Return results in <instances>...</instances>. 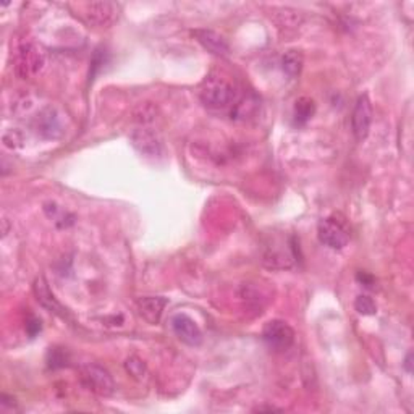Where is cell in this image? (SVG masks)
Instances as JSON below:
<instances>
[{"instance_id": "cell-1", "label": "cell", "mask_w": 414, "mask_h": 414, "mask_svg": "<svg viewBox=\"0 0 414 414\" xmlns=\"http://www.w3.org/2000/svg\"><path fill=\"white\" fill-rule=\"evenodd\" d=\"M201 102L209 109L224 110L238 102V91L229 79L212 73L204 79L200 89Z\"/></svg>"}, {"instance_id": "cell-2", "label": "cell", "mask_w": 414, "mask_h": 414, "mask_svg": "<svg viewBox=\"0 0 414 414\" xmlns=\"http://www.w3.org/2000/svg\"><path fill=\"white\" fill-rule=\"evenodd\" d=\"M45 50L36 42H25L18 47L15 62L16 75L23 79H30L39 75L45 67Z\"/></svg>"}, {"instance_id": "cell-3", "label": "cell", "mask_w": 414, "mask_h": 414, "mask_svg": "<svg viewBox=\"0 0 414 414\" xmlns=\"http://www.w3.org/2000/svg\"><path fill=\"white\" fill-rule=\"evenodd\" d=\"M79 381L83 387L99 396H110L115 392V382L110 372L98 364H86L79 369Z\"/></svg>"}, {"instance_id": "cell-4", "label": "cell", "mask_w": 414, "mask_h": 414, "mask_svg": "<svg viewBox=\"0 0 414 414\" xmlns=\"http://www.w3.org/2000/svg\"><path fill=\"white\" fill-rule=\"evenodd\" d=\"M317 235L322 245L330 249H343L350 241V231L343 220H340L337 215L321 220Z\"/></svg>"}, {"instance_id": "cell-5", "label": "cell", "mask_w": 414, "mask_h": 414, "mask_svg": "<svg viewBox=\"0 0 414 414\" xmlns=\"http://www.w3.org/2000/svg\"><path fill=\"white\" fill-rule=\"evenodd\" d=\"M263 338L272 350L287 351L294 343V330L283 321H269L263 328Z\"/></svg>"}, {"instance_id": "cell-6", "label": "cell", "mask_w": 414, "mask_h": 414, "mask_svg": "<svg viewBox=\"0 0 414 414\" xmlns=\"http://www.w3.org/2000/svg\"><path fill=\"white\" fill-rule=\"evenodd\" d=\"M170 327H172L173 333L178 337L180 342L190 345V347H200L202 343L201 328L188 314L178 313L172 316Z\"/></svg>"}, {"instance_id": "cell-7", "label": "cell", "mask_w": 414, "mask_h": 414, "mask_svg": "<svg viewBox=\"0 0 414 414\" xmlns=\"http://www.w3.org/2000/svg\"><path fill=\"white\" fill-rule=\"evenodd\" d=\"M372 125V105L371 100L366 94H362L356 100L353 115H351V128H353V134L358 141H364L369 134Z\"/></svg>"}, {"instance_id": "cell-8", "label": "cell", "mask_w": 414, "mask_h": 414, "mask_svg": "<svg viewBox=\"0 0 414 414\" xmlns=\"http://www.w3.org/2000/svg\"><path fill=\"white\" fill-rule=\"evenodd\" d=\"M83 16L91 26L107 28L118 16V7L112 2H91L84 5Z\"/></svg>"}, {"instance_id": "cell-9", "label": "cell", "mask_w": 414, "mask_h": 414, "mask_svg": "<svg viewBox=\"0 0 414 414\" xmlns=\"http://www.w3.org/2000/svg\"><path fill=\"white\" fill-rule=\"evenodd\" d=\"M134 149H138L144 156H157L162 149V143L157 133L149 128H138L130 134Z\"/></svg>"}, {"instance_id": "cell-10", "label": "cell", "mask_w": 414, "mask_h": 414, "mask_svg": "<svg viewBox=\"0 0 414 414\" xmlns=\"http://www.w3.org/2000/svg\"><path fill=\"white\" fill-rule=\"evenodd\" d=\"M192 36L200 41V44L204 49H207L209 52L214 55L226 57L230 54L229 42H226L219 33L211 31V30H196V31H192Z\"/></svg>"}, {"instance_id": "cell-11", "label": "cell", "mask_w": 414, "mask_h": 414, "mask_svg": "<svg viewBox=\"0 0 414 414\" xmlns=\"http://www.w3.org/2000/svg\"><path fill=\"white\" fill-rule=\"evenodd\" d=\"M33 292H34V294H36V299L39 301V304L44 306L45 309L50 311V313H54V314L65 316L64 306L57 301L55 294L50 292L49 283H47V280L44 279V277H38V279L34 280Z\"/></svg>"}, {"instance_id": "cell-12", "label": "cell", "mask_w": 414, "mask_h": 414, "mask_svg": "<svg viewBox=\"0 0 414 414\" xmlns=\"http://www.w3.org/2000/svg\"><path fill=\"white\" fill-rule=\"evenodd\" d=\"M167 299L162 298V297H146V298H141L138 301V311H139V316L143 317L146 322H149V324H157L159 321H161L163 309H166L167 306Z\"/></svg>"}, {"instance_id": "cell-13", "label": "cell", "mask_w": 414, "mask_h": 414, "mask_svg": "<svg viewBox=\"0 0 414 414\" xmlns=\"http://www.w3.org/2000/svg\"><path fill=\"white\" fill-rule=\"evenodd\" d=\"M38 132L41 133L44 138L54 139L59 138L62 134V122L59 113H57L52 107L41 112V115L38 117Z\"/></svg>"}, {"instance_id": "cell-14", "label": "cell", "mask_w": 414, "mask_h": 414, "mask_svg": "<svg viewBox=\"0 0 414 414\" xmlns=\"http://www.w3.org/2000/svg\"><path fill=\"white\" fill-rule=\"evenodd\" d=\"M275 11H279V13H274V21L277 23V26H279L280 30H283V28H285V30H298L299 25L303 23V15L297 10L279 8Z\"/></svg>"}, {"instance_id": "cell-15", "label": "cell", "mask_w": 414, "mask_h": 414, "mask_svg": "<svg viewBox=\"0 0 414 414\" xmlns=\"http://www.w3.org/2000/svg\"><path fill=\"white\" fill-rule=\"evenodd\" d=\"M303 54L299 50H288L282 57V68L287 73L288 78H297L301 73L303 68Z\"/></svg>"}, {"instance_id": "cell-16", "label": "cell", "mask_w": 414, "mask_h": 414, "mask_svg": "<svg viewBox=\"0 0 414 414\" xmlns=\"http://www.w3.org/2000/svg\"><path fill=\"white\" fill-rule=\"evenodd\" d=\"M316 113V102L311 98H299L294 102V122L304 125Z\"/></svg>"}, {"instance_id": "cell-17", "label": "cell", "mask_w": 414, "mask_h": 414, "mask_svg": "<svg viewBox=\"0 0 414 414\" xmlns=\"http://www.w3.org/2000/svg\"><path fill=\"white\" fill-rule=\"evenodd\" d=\"M355 308L362 316H374L377 313V306L374 303V299L367 294H360L355 301Z\"/></svg>"}, {"instance_id": "cell-18", "label": "cell", "mask_w": 414, "mask_h": 414, "mask_svg": "<svg viewBox=\"0 0 414 414\" xmlns=\"http://www.w3.org/2000/svg\"><path fill=\"white\" fill-rule=\"evenodd\" d=\"M125 369H127L130 376H133L134 379H143L146 376V364L139 358H136V356H132V358L127 360V362H125Z\"/></svg>"}, {"instance_id": "cell-19", "label": "cell", "mask_w": 414, "mask_h": 414, "mask_svg": "<svg viewBox=\"0 0 414 414\" xmlns=\"http://www.w3.org/2000/svg\"><path fill=\"white\" fill-rule=\"evenodd\" d=\"M4 144L10 147V149H18V147L23 146V136L20 132H16V130H10L4 134Z\"/></svg>"}, {"instance_id": "cell-20", "label": "cell", "mask_w": 414, "mask_h": 414, "mask_svg": "<svg viewBox=\"0 0 414 414\" xmlns=\"http://www.w3.org/2000/svg\"><path fill=\"white\" fill-rule=\"evenodd\" d=\"M49 364L50 367H62L67 364V358H65V353L60 350H52L49 353Z\"/></svg>"}, {"instance_id": "cell-21", "label": "cell", "mask_w": 414, "mask_h": 414, "mask_svg": "<svg viewBox=\"0 0 414 414\" xmlns=\"http://www.w3.org/2000/svg\"><path fill=\"white\" fill-rule=\"evenodd\" d=\"M26 330L31 337H34L38 332H41V321L36 319V317H31V319L26 322Z\"/></svg>"}]
</instances>
